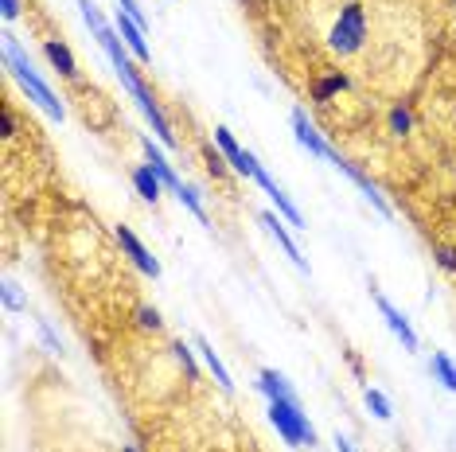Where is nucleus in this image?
I'll return each mask as SVG.
<instances>
[{"mask_svg":"<svg viewBox=\"0 0 456 452\" xmlns=\"http://www.w3.org/2000/svg\"><path fill=\"white\" fill-rule=\"evenodd\" d=\"M371 35H374V19L363 0H340L328 16V27H324V47L335 58H359L371 47Z\"/></svg>","mask_w":456,"mask_h":452,"instance_id":"f257e3e1","label":"nucleus"},{"mask_svg":"<svg viewBox=\"0 0 456 452\" xmlns=\"http://www.w3.org/2000/svg\"><path fill=\"white\" fill-rule=\"evenodd\" d=\"M4 66H8V74L16 78L20 86H24V94L32 97V102L43 110L47 117H55V121H63L67 117V110H63V102H59V94L51 90V86L39 78V71H35V63L28 58V51L20 47V39L16 35H4Z\"/></svg>","mask_w":456,"mask_h":452,"instance_id":"f03ea898","label":"nucleus"},{"mask_svg":"<svg viewBox=\"0 0 456 452\" xmlns=\"http://www.w3.org/2000/svg\"><path fill=\"white\" fill-rule=\"evenodd\" d=\"M117 78H122V86L129 94H133V102L141 105V113L148 117V125H153V133L161 136V141L168 144V149H176V133H172V121L164 117L161 110V102H156L153 94H148V86L141 82V74H137V66H133V58H129L125 66H117Z\"/></svg>","mask_w":456,"mask_h":452,"instance_id":"7ed1b4c3","label":"nucleus"},{"mask_svg":"<svg viewBox=\"0 0 456 452\" xmlns=\"http://www.w3.org/2000/svg\"><path fill=\"white\" fill-rule=\"evenodd\" d=\"M270 421H273L277 433H281L285 445H293V448L316 445V429H312L309 414L301 409V398L296 401H270Z\"/></svg>","mask_w":456,"mask_h":452,"instance_id":"20e7f679","label":"nucleus"},{"mask_svg":"<svg viewBox=\"0 0 456 452\" xmlns=\"http://www.w3.org/2000/svg\"><path fill=\"white\" fill-rule=\"evenodd\" d=\"M114 234H117V245H122V250H125V258H129V261H133V265H137V269H141V273H145V277H153V281H156V277H161V261H156V258H153V253H148V250H145V242H141V238H137V234H133V230H129V226H117V230H114Z\"/></svg>","mask_w":456,"mask_h":452,"instance_id":"39448f33","label":"nucleus"},{"mask_svg":"<svg viewBox=\"0 0 456 452\" xmlns=\"http://www.w3.org/2000/svg\"><path fill=\"white\" fill-rule=\"evenodd\" d=\"M328 160L335 164V168H340L343 175H347V180H351L355 183V188H359L363 195H366V199H371L374 203V211H379V214H390V203H386V195L379 191V188H374V183H371V175H363L359 168H355V164L351 160H347V156H340V152H335L332 149V156H328Z\"/></svg>","mask_w":456,"mask_h":452,"instance_id":"423d86ee","label":"nucleus"},{"mask_svg":"<svg viewBox=\"0 0 456 452\" xmlns=\"http://www.w3.org/2000/svg\"><path fill=\"white\" fill-rule=\"evenodd\" d=\"M262 226H265V230L273 234V242H277V245H281V250H285V258H293V265H296V269H301V273H309V261L301 258V250H296L293 234L285 230V219H281V214H277V211H262Z\"/></svg>","mask_w":456,"mask_h":452,"instance_id":"0eeeda50","label":"nucleus"},{"mask_svg":"<svg viewBox=\"0 0 456 452\" xmlns=\"http://www.w3.org/2000/svg\"><path fill=\"white\" fill-rule=\"evenodd\" d=\"M374 304H379V312H382L386 328H390V331H394V336H398V339H402V347H405V351H418V331H413V328H410V320H405V316H402V312H398V308H394V304H390V300H386V297H382V292H374Z\"/></svg>","mask_w":456,"mask_h":452,"instance_id":"6e6552de","label":"nucleus"},{"mask_svg":"<svg viewBox=\"0 0 456 452\" xmlns=\"http://www.w3.org/2000/svg\"><path fill=\"white\" fill-rule=\"evenodd\" d=\"M141 149H145V160H148V168H153L156 175H161V180H164V188H168V191H172V195H176V199H180V195H184V188H187V183L180 180V175H176V168H172V164H168V160H164V152H161V149H156V144H153V141H148V136H141Z\"/></svg>","mask_w":456,"mask_h":452,"instance_id":"1a4fd4ad","label":"nucleus"},{"mask_svg":"<svg viewBox=\"0 0 456 452\" xmlns=\"http://www.w3.org/2000/svg\"><path fill=\"white\" fill-rule=\"evenodd\" d=\"M293 133H296V141H301L312 156H320V160H328V156H332V144L320 136V129L309 121V113H304V110H293Z\"/></svg>","mask_w":456,"mask_h":452,"instance_id":"9d476101","label":"nucleus"},{"mask_svg":"<svg viewBox=\"0 0 456 452\" xmlns=\"http://www.w3.org/2000/svg\"><path fill=\"white\" fill-rule=\"evenodd\" d=\"M117 35L125 39V47L133 51L141 63H153V51H148V43H145V27L137 24L133 16H125V12H117Z\"/></svg>","mask_w":456,"mask_h":452,"instance_id":"9b49d317","label":"nucleus"},{"mask_svg":"<svg viewBox=\"0 0 456 452\" xmlns=\"http://www.w3.org/2000/svg\"><path fill=\"white\" fill-rule=\"evenodd\" d=\"M43 55L51 58V66L63 78H71V82H78V63H75V55H71V47L63 43V39H43Z\"/></svg>","mask_w":456,"mask_h":452,"instance_id":"f8f14e48","label":"nucleus"},{"mask_svg":"<svg viewBox=\"0 0 456 452\" xmlns=\"http://www.w3.org/2000/svg\"><path fill=\"white\" fill-rule=\"evenodd\" d=\"M343 90H351V78H347L343 71H328V74H320L316 82L309 86V94H312V102H332L335 94H343Z\"/></svg>","mask_w":456,"mask_h":452,"instance_id":"ddd939ff","label":"nucleus"},{"mask_svg":"<svg viewBox=\"0 0 456 452\" xmlns=\"http://www.w3.org/2000/svg\"><path fill=\"white\" fill-rule=\"evenodd\" d=\"M257 390L270 401H296V390L285 382V375H277V370H262V375H257Z\"/></svg>","mask_w":456,"mask_h":452,"instance_id":"4468645a","label":"nucleus"},{"mask_svg":"<svg viewBox=\"0 0 456 452\" xmlns=\"http://www.w3.org/2000/svg\"><path fill=\"white\" fill-rule=\"evenodd\" d=\"M195 351H200V355H203V362H207V370H211V375H215V382H219V386L226 390V394H231V390H234V382H231V370L223 367V359L215 355V347H211V343H207V339L200 336V339H195Z\"/></svg>","mask_w":456,"mask_h":452,"instance_id":"2eb2a0df","label":"nucleus"},{"mask_svg":"<svg viewBox=\"0 0 456 452\" xmlns=\"http://www.w3.org/2000/svg\"><path fill=\"white\" fill-rule=\"evenodd\" d=\"M133 188H137L141 199L156 203V199H161V191H164V180L153 168H148V164H141V168H133Z\"/></svg>","mask_w":456,"mask_h":452,"instance_id":"dca6fc26","label":"nucleus"},{"mask_svg":"<svg viewBox=\"0 0 456 452\" xmlns=\"http://www.w3.org/2000/svg\"><path fill=\"white\" fill-rule=\"evenodd\" d=\"M429 370H433V378H437L444 390H452V394H456V362H452L449 355H444V351H433Z\"/></svg>","mask_w":456,"mask_h":452,"instance_id":"f3484780","label":"nucleus"},{"mask_svg":"<svg viewBox=\"0 0 456 452\" xmlns=\"http://www.w3.org/2000/svg\"><path fill=\"white\" fill-rule=\"evenodd\" d=\"M363 401H366V409H371V414H374V417H379V421H390V414H394V409H390V398H386V394H382V390L366 386V394H363Z\"/></svg>","mask_w":456,"mask_h":452,"instance_id":"a211bd4d","label":"nucleus"},{"mask_svg":"<svg viewBox=\"0 0 456 452\" xmlns=\"http://www.w3.org/2000/svg\"><path fill=\"white\" fill-rule=\"evenodd\" d=\"M203 160H207V172H211L215 180H226L231 164H226V156H223V152H215V144H203Z\"/></svg>","mask_w":456,"mask_h":452,"instance_id":"6ab92c4d","label":"nucleus"},{"mask_svg":"<svg viewBox=\"0 0 456 452\" xmlns=\"http://www.w3.org/2000/svg\"><path fill=\"white\" fill-rule=\"evenodd\" d=\"M410 129H413V113L405 110V105H394V110H390V133L405 136Z\"/></svg>","mask_w":456,"mask_h":452,"instance_id":"aec40b11","label":"nucleus"},{"mask_svg":"<svg viewBox=\"0 0 456 452\" xmlns=\"http://www.w3.org/2000/svg\"><path fill=\"white\" fill-rule=\"evenodd\" d=\"M137 328H145V331H161V328H164L161 312L148 308V304H141V308H137Z\"/></svg>","mask_w":456,"mask_h":452,"instance_id":"412c9836","label":"nucleus"},{"mask_svg":"<svg viewBox=\"0 0 456 452\" xmlns=\"http://www.w3.org/2000/svg\"><path fill=\"white\" fill-rule=\"evenodd\" d=\"M433 258H437V265L441 269H449V273H456V245H433Z\"/></svg>","mask_w":456,"mask_h":452,"instance_id":"4be33fe9","label":"nucleus"},{"mask_svg":"<svg viewBox=\"0 0 456 452\" xmlns=\"http://www.w3.org/2000/svg\"><path fill=\"white\" fill-rule=\"evenodd\" d=\"M35 328H39V339L47 343V351H51V355H59V351H63V343H59V336L51 331V323H47V320H35Z\"/></svg>","mask_w":456,"mask_h":452,"instance_id":"5701e85b","label":"nucleus"},{"mask_svg":"<svg viewBox=\"0 0 456 452\" xmlns=\"http://www.w3.org/2000/svg\"><path fill=\"white\" fill-rule=\"evenodd\" d=\"M172 351H176V359H180V367L187 370V375H200V367H195V355H192V347H184V343H172Z\"/></svg>","mask_w":456,"mask_h":452,"instance_id":"b1692460","label":"nucleus"},{"mask_svg":"<svg viewBox=\"0 0 456 452\" xmlns=\"http://www.w3.org/2000/svg\"><path fill=\"white\" fill-rule=\"evenodd\" d=\"M0 133H4V141H12V136H16V113L8 110V105L0 110Z\"/></svg>","mask_w":456,"mask_h":452,"instance_id":"393cba45","label":"nucleus"},{"mask_svg":"<svg viewBox=\"0 0 456 452\" xmlns=\"http://www.w3.org/2000/svg\"><path fill=\"white\" fill-rule=\"evenodd\" d=\"M117 4H122V12H125V16H133L141 27H148V19H145V12H141V4H137V0H117Z\"/></svg>","mask_w":456,"mask_h":452,"instance_id":"a878e982","label":"nucleus"},{"mask_svg":"<svg viewBox=\"0 0 456 452\" xmlns=\"http://www.w3.org/2000/svg\"><path fill=\"white\" fill-rule=\"evenodd\" d=\"M4 308H24V300H20V292H16L12 281H4Z\"/></svg>","mask_w":456,"mask_h":452,"instance_id":"bb28decb","label":"nucleus"},{"mask_svg":"<svg viewBox=\"0 0 456 452\" xmlns=\"http://www.w3.org/2000/svg\"><path fill=\"white\" fill-rule=\"evenodd\" d=\"M20 12H24V4H20V0H4V19H16Z\"/></svg>","mask_w":456,"mask_h":452,"instance_id":"cd10ccee","label":"nucleus"},{"mask_svg":"<svg viewBox=\"0 0 456 452\" xmlns=\"http://www.w3.org/2000/svg\"><path fill=\"white\" fill-rule=\"evenodd\" d=\"M335 452H355V448H351V440H347V437L335 433Z\"/></svg>","mask_w":456,"mask_h":452,"instance_id":"c85d7f7f","label":"nucleus"},{"mask_svg":"<svg viewBox=\"0 0 456 452\" xmlns=\"http://www.w3.org/2000/svg\"><path fill=\"white\" fill-rule=\"evenodd\" d=\"M122 452H137V445H125V448H122Z\"/></svg>","mask_w":456,"mask_h":452,"instance_id":"c756f323","label":"nucleus"}]
</instances>
